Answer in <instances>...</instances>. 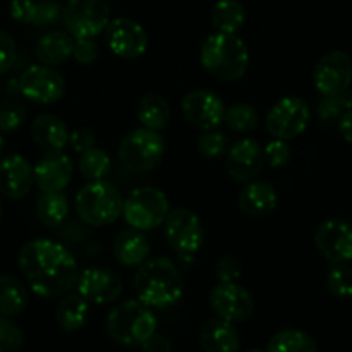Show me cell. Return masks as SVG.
<instances>
[{"label":"cell","instance_id":"obj_45","mask_svg":"<svg viewBox=\"0 0 352 352\" xmlns=\"http://www.w3.org/2000/svg\"><path fill=\"white\" fill-rule=\"evenodd\" d=\"M71 148L78 154H83L88 148L96 147V135L88 128H76L73 133H69V142H67Z\"/></svg>","mask_w":352,"mask_h":352},{"label":"cell","instance_id":"obj_31","mask_svg":"<svg viewBox=\"0 0 352 352\" xmlns=\"http://www.w3.org/2000/svg\"><path fill=\"white\" fill-rule=\"evenodd\" d=\"M69 212V202L63 192H43L36 202V218L43 226H59Z\"/></svg>","mask_w":352,"mask_h":352},{"label":"cell","instance_id":"obj_35","mask_svg":"<svg viewBox=\"0 0 352 352\" xmlns=\"http://www.w3.org/2000/svg\"><path fill=\"white\" fill-rule=\"evenodd\" d=\"M327 287L331 296L338 299H351L352 297V268L347 263L331 264L327 276Z\"/></svg>","mask_w":352,"mask_h":352},{"label":"cell","instance_id":"obj_5","mask_svg":"<svg viewBox=\"0 0 352 352\" xmlns=\"http://www.w3.org/2000/svg\"><path fill=\"white\" fill-rule=\"evenodd\" d=\"M123 197L111 182H88L76 194L74 206L81 221L90 226H107L123 214Z\"/></svg>","mask_w":352,"mask_h":352},{"label":"cell","instance_id":"obj_18","mask_svg":"<svg viewBox=\"0 0 352 352\" xmlns=\"http://www.w3.org/2000/svg\"><path fill=\"white\" fill-rule=\"evenodd\" d=\"M264 152L254 138L236 140L226 152V169L235 182L249 184L264 168Z\"/></svg>","mask_w":352,"mask_h":352},{"label":"cell","instance_id":"obj_39","mask_svg":"<svg viewBox=\"0 0 352 352\" xmlns=\"http://www.w3.org/2000/svg\"><path fill=\"white\" fill-rule=\"evenodd\" d=\"M63 21V8L56 0H38L36 2V14L33 26L36 28H49Z\"/></svg>","mask_w":352,"mask_h":352},{"label":"cell","instance_id":"obj_30","mask_svg":"<svg viewBox=\"0 0 352 352\" xmlns=\"http://www.w3.org/2000/svg\"><path fill=\"white\" fill-rule=\"evenodd\" d=\"M211 19L219 33L235 35L245 23V9L239 0H218L212 8Z\"/></svg>","mask_w":352,"mask_h":352},{"label":"cell","instance_id":"obj_16","mask_svg":"<svg viewBox=\"0 0 352 352\" xmlns=\"http://www.w3.org/2000/svg\"><path fill=\"white\" fill-rule=\"evenodd\" d=\"M209 304L221 320L240 323L249 320L254 311V299L245 287L233 283H218L209 294Z\"/></svg>","mask_w":352,"mask_h":352},{"label":"cell","instance_id":"obj_32","mask_svg":"<svg viewBox=\"0 0 352 352\" xmlns=\"http://www.w3.org/2000/svg\"><path fill=\"white\" fill-rule=\"evenodd\" d=\"M111 169V157L106 151L99 147L88 148L80 157V173L85 180L99 182L104 180Z\"/></svg>","mask_w":352,"mask_h":352},{"label":"cell","instance_id":"obj_22","mask_svg":"<svg viewBox=\"0 0 352 352\" xmlns=\"http://www.w3.org/2000/svg\"><path fill=\"white\" fill-rule=\"evenodd\" d=\"M113 252L118 263L126 266V268H135V266H142L147 261L148 252H151V243H148V239L144 235V232L128 228L116 235L113 243Z\"/></svg>","mask_w":352,"mask_h":352},{"label":"cell","instance_id":"obj_44","mask_svg":"<svg viewBox=\"0 0 352 352\" xmlns=\"http://www.w3.org/2000/svg\"><path fill=\"white\" fill-rule=\"evenodd\" d=\"M11 18L23 25H33V19L36 14L35 0H12L11 2Z\"/></svg>","mask_w":352,"mask_h":352},{"label":"cell","instance_id":"obj_25","mask_svg":"<svg viewBox=\"0 0 352 352\" xmlns=\"http://www.w3.org/2000/svg\"><path fill=\"white\" fill-rule=\"evenodd\" d=\"M74 38L67 32H49L36 43V57L45 66H60L73 57Z\"/></svg>","mask_w":352,"mask_h":352},{"label":"cell","instance_id":"obj_10","mask_svg":"<svg viewBox=\"0 0 352 352\" xmlns=\"http://www.w3.org/2000/svg\"><path fill=\"white\" fill-rule=\"evenodd\" d=\"M311 109L300 97H283L266 114V130L280 140H290L306 131Z\"/></svg>","mask_w":352,"mask_h":352},{"label":"cell","instance_id":"obj_29","mask_svg":"<svg viewBox=\"0 0 352 352\" xmlns=\"http://www.w3.org/2000/svg\"><path fill=\"white\" fill-rule=\"evenodd\" d=\"M266 352H318V345L306 331L283 328L270 338Z\"/></svg>","mask_w":352,"mask_h":352},{"label":"cell","instance_id":"obj_19","mask_svg":"<svg viewBox=\"0 0 352 352\" xmlns=\"http://www.w3.org/2000/svg\"><path fill=\"white\" fill-rule=\"evenodd\" d=\"M33 175L42 192H63L73 176V161L63 151L45 152L33 168Z\"/></svg>","mask_w":352,"mask_h":352},{"label":"cell","instance_id":"obj_21","mask_svg":"<svg viewBox=\"0 0 352 352\" xmlns=\"http://www.w3.org/2000/svg\"><path fill=\"white\" fill-rule=\"evenodd\" d=\"M276 202H278V195H276L275 187L264 180L249 182L239 195L240 211L252 218L270 214L276 208Z\"/></svg>","mask_w":352,"mask_h":352},{"label":"cell","instance_id":"obj_3","mask_svg":"<svg viewBox=\"0 0 352 352\" xmlns=\"http://www.w3.org/2000/svg\"><path fill=\"white\" fill-rule=\"evenodd\" d=\"M201 64L218 80H240L249 66V49L236 35L216 32L202 43Z\"/></svg>","mask_w":352,"mask_h":352},{"label":"cell","instance_id":"obj_41","mask_svg":"<svg viewBox=\"0 0 352 352\" xmlns=\"http://www.w3.org/2000/svg\"><path fill=\"white\" fill-rule=\"evenodd\" d=\"M18 60V45L8 32L0 30V74L9 73Z\"/></svg>","mask_w":352,"mask_h":352},{"label":"cell","instance_id":"obj_24","mask_svg":"<svg viewBox=\"0 0 352 352\" xmlns=\"http://www.w3.org/2000/svg\"><path fill=\"white\" fill-rule=\"evenodd\" d=\"M32 137L36 145L50 151H63L69 142V131L66 123L56 114H40L32 124Z\"/></svg>","mask_w":352,"mask_h":352},{"label":"cell","instance_id":"obj_36","mask_svg":"<svg viewBox=\"0 0 352 352\" xmlns=\"http://www.w3.org/2000/svg\"><path fill=\"white\" fill-rule=\"evenodd\" d=\"M26 118V109L23 102L14 97L0 100V133L18 130Z\"/></svg>","mask_w":352,"mask_h":352},{"label":"cell","instance_id":"obj_6","mask_svg":"<svg viewBox=\"0 0 352 352\" xmlns=\"http://www.w3.org/2000/svg\"><path fill=\"white\" fill-rule=\"evenodd\" d=\"M169 214V201L155 187H138L130 192L123 204V218L131 228L148 232L164 225Z\"/></svg>","mask_w":352,"mask_h":352},{"label":"cell","instance_id":"obj_1","mask_svg":"<svg viewBox=\"0 0 352 352\" xmlns=\"http://www.w3.org/2000/svg\"><path fill=\"white\" fill-rule=\"evenodd\" d=\"M19 270L36 296L63 297L76 287L80 268L73 254L59 242L35 239L19 250Z\"/></svg>","mask_w":352,"mask_h":352},{"label":"cell","instance_id":"obj_38","mask_svg":"<svg viewBox=\"0 0 352 352\" xmlns=\"http://www.w3.org/2000/svg\"><path fill=\"white\" fill-rule=\"evenodd\" d=\"M23 331L11 318L0 314V352H21Z\"/></svg>","mask_w":352,"mask_h":352},{"label":"cell","instance_id":"obj_28","mask_svg":"<svg viewBox=\"0 0 352 352\" xmlns=\"http://www.w3.org/2000/svg\"><path fill=\"white\" fill-rule=\"evenodd\" d=\"M28 304V292L16 276L0 275V314L2 316H18Z\"/></svg>","mask_w":352,"mask_h":352},{"label":"cell","instance_id":"obj_49","mask_svg":"<svg viewBox=\"0 0 352 352\" xmlns=\"http://www.w3.org/2000/svg\"><path fill=\"white\" fill-rule=\"evenodd\" d=\"M2 214H4V206H2V201H0V218H2Z\"/></svg>","mask_w":352,"mask_h":352},{"label":"cell","instance_id":"obj_47","mask_svg":"<svg viewBox=\"0 0 352 352\" xmlns=\"http://www.w3.org/2000/svg\"><path fill=\"white\" fill-rule=\"evenodd\" d=\"M338 130H340L342 138H344L347 144L352 145V109L349 113H345L342 116V120L338 121Z\"/></svg>","mask_w":352,"mask_h":352},{"label":"cell","instance_id":"obj_4","mask_svg":"<svg viewBox=\"0 0 352 352\" xmlns=\"http://www.w3.org/2000/svg\"><path fill=\"white\" fill-rule=\"evenodd\" d=\"M155 328H157V320L151 307L135 299L118 304L109 311L106 320L107 335L118 344L128 347L144 344L155 333Z\"/></svg>","mask_w":352,"mask_h":352},{"label":"cell","instance_id":"obj_40","mask_svg":"<svg viewBox=\"0 0 352 352\" xmlns=\"http://www.w3.org/2000/svg\"><path fill=\"white\" fill-rule=\"evenodd\" d=\"M263 152L264 161L268 162L272 168H283L292 159V151H290L289 144H287V140H280V138L270 142Z\"/></svg>","mask_w":352,"mask_h":352},{"label":"cell","instance_id":"obj_2","mask_svg":"<svg viewBox=\"0 0 352 352\" xmlns=\"http://www.w3.org/2000/svg\"><path fill=\"white\" fill-rule=\"evenodd\" d=\"M133 285L138 300L155 309L175 306L184 296V278L180 270L168 257L147 259L138 266Z\"/></svg>","mask_w":352,"mask_h":352},{"label":"cell","instance_id":"obj_23","mask_svg":"<svg viewBox=\"0 0 352 352\" xmlns=\"http://www.w3.org/2000/svg\"><path fill=\"white\" fill-rule=\"evenodd\" d=\"M201 347L204 352H239L240 335L233 323L216 318L209 320L201 330Z\"/></svg>","mask_w":352,"mask_h":352},{"label":"cell","instance_id":"obj_26","mask_svg":"<svg viewBox=\"0 0 352 352\" xmlns=\"http://www.w3.org/2000/svg\"><path fill=\"white\" fill-rule=\"evenodd\" d=\"M90 313V304L80 294H66L59 300L56 309V320L60 330L73 333L85 327Z\"/></svg>","mask_w":352,"mask_h":352},{"label":"cell","instance_id":"obj_20","mask_svg":"<svg viewBox=\"0 0 352 352\" xmlns=\"http://www.w3.org/2000/svg\"><path fill=\"white\" fill-rule=\"evenodd\" d=\"M35 184L33 166L23 155L14 154L0 161V192L9 199H21Z\"/></svg>","mask_w":352,"mask_h":352},{"label":"cell","instance_id":"obj_42","mask_svg":"<svg viewBox=\"0 0 352 352\" xmlns=\"http://www.w3.org/2000/svg\"><path fill=\"white\" fill-rule=\"evenodd\" d=\"M242 275V264L236 257L225 256L216 264V278L219 283H233Z\"/></svg>","mask_w":352,"mask_h":352},{"label":"cell","instance_id":"obj_12","mask_svg":"<svg viewBox=\"0 0 352 352\" xmlns=\"http://www.w3.org/2000/svg\"><path fill=\"white\" fill-rule=\"evenodd\" d=\"M313 81L323 97L337 96L349 90L352 83V60L342 50H331L316 63Z\"/></svg>","mask_w":352,"mask_h":352},{"label":"cell","instance_id":"obj_34","mask_svg":"<svg viewBox=\"0 0 352 352\" xmlns=\"http://www.w3.org/2000/svg\"><path fill=\"white\" fill-rule=\"evenodd\" d=\"M226 126L236 133H249L259 123V116H257L256 107L250 104H235V106L228 107L225 111V121Z\"/></svg>","mask_w":352,"mask_h":352},{"label":"cell","instance_id":"obj_15","mask_svg":"<svg viewBox=\"0 0 352 352\" xmlns=\"http://www.w3.org/2000/svg\"><path fill=\"white\" fill-rule=\"evenodd\" d=\"M314 243L331 264L349 263L352 261V223L342 218L327 219L318 226Z\"/></svg>","mask_w":352,"mask_h":352},{"label":"cell","instance_id":"obj_11","mask_svg":"<svg viewBox=\"0 0 352 352\" xmlns=\"http://www.w3.org/2000/svg\"><path fill=\"white\" fill-rule=\"evenodd\" d=\"M64 90H66V81L63 74L45 64L42 66L33 64L26 67L19 76V94L25 96L30 102L42 104V106L54 104L64 96Z\"/></svg>","mask_w":352,"mask_h":352},{"label":"cell","instance_id":"obj_48","mask_svg":"<svg viewBox=\"0 0 352 352\" xmlns=\"http://www.w3.org/2000/svg\"><path fill=\"white\" fill-rule=\"evenodd\" d=\"M2 151H4V137L0 135V155H2Z\"/></svg>","mask_w":352,"mask_h":352},{"label":"cell","instance_id":"obj_27","mask_svg":"<svg viewBox=\"0 0 352 352\" xmlns=\"http://www.w3.org/2000/svg\"><path fill=\"white\" fill-rule=\"evenodd\" d=\"M137 118L144 128L161 131L171 121V107L168 100L159 94H147L138 102Z\"/></svg>","mask_w":352,"mask_h":352},{"label":"cell","instance_id":"obj_51","mask_svg":"<svg viewBox=\"0 0 352 352\" xmlns=\"http://www.w3.org/2000/svg\"><path fill=\"white\" fill-rule=\"evenodd\" d=\"M0 88H2V83H0Z\"/></svg>","mask_w":352,"mask_h":352},{"label":"cell","instance_id":"obj_9","mask_svg":"<svg viewBox=\"0 0 352 352\" xmlns=\"http://www.w3.org/2000/svg\"><path fill=\"white\" fill-rule=\"evenodd\" d=\"M164 236L184 263H192V257L204 242V226L194 211L187 208H176L169 211L166 218Z\"/></svg>","mask_w":352,"mask_h":352},{"label":"cell","instance_id":"obj_14","mask_svg":"<svg viewBox=\"0 0 352 352\" xmlns=\"http://www.w3.org/2000/svg\"><path fill=\"white\" fill-rule=\"evenodd\" d=\"M78 294L88 304H111L120 299L123 292V280L114 270L94 266L80 273L76 282Z\"/></svg>","mask_w":352,"mask_h":352},{"label":"cell","instance_id":"obj_33","mask_svg":"<svg viewBox=\"0 0 352 352\" xmlns=\"http://www.w3.org/2000/svg\"><path fill=\"white\" fill-rule=\"evenodd\" d=\"M352 109V92L345 90V92L337 94V96L323 97L321 102L318 104V118L323 124L338 123L345 113Z\"/></svg>","mask_w":352,"mask_h":352},{"label":"cell","instance_id":"obj_7","mask_svg":"<svg viewBox=\"0 0 352 352\" xmlns=\"http://www.w3.org/2000/svg\"><path fill=\"white\" fill-rule=\"evenodd\" d=\"M164 148V138L159 131L142 126L124 135L118 154L124 168L131 173H148L162 161Z\"/></svg>","mask_w":352,"mask_h":352},{"label":"cell","instance_id":"obj_17","mask_svg":"<svg viewBox=\"0 0 352 352\" xmlns=\"http://www.w3.org/2000/svg\"><path fill=\"white\" fill-rule=\"evenodd\" d=\"M107 47L121 59H137L144 56L148 47V36L137 21L116 18L106 28Z\"/></svg>","mask_w":352,"mask_h":352},{"label":"cell","instance_id":"obj_50","mask_svg":"<svg viewBox=\"0 0 352 352\" xmlns=\"http://www.w3.org/2000/svg\"><path fill=\"white\" fill-rule=\"evenodd\" d=\"M245 352H266V351H261V349H249V351Z\"/></svg>","mask_w":352,"mask_h":352},{"label":"cell","instance_id":"obj_43","mask_svg":"<svg viewBox=\"0 0 352 352\" xmlns=\"http://www.w3.org/2000/svg\"><path fill=\"white\" fill-rule=\"evenodd\" d=\"M99 57V47H97L96 40L94 38H76L74 40V49H73V59L78 64H94Z\"/></svg>","mask_w":352,"mask_h":352},{"label":"cell","instance_id":"obj_13","mask_svg":"<svg viewBox=\"0 0 352 352\" xmlns=\"http://www.w3.org/2000/svg\"><path fill=\"white\" fill-rule=\"evenodd\" d=\"M225 104L211 90H192L182 100V114L185 121L202 131L218 130L225 121Z\"/></svg>","mask_w":352,"mask_h":352},{"label":"cell","instance_id":"obj_8","mask_svg":"<svg viewBox=\"0 0 352 352\" xmlns=\"http://www.w3.org/2000/svg\"><path fill=\"white\" fill-rule=\"evenodd\" d=\"M109 23L111 12L104 0H67L63 8V25L73 38H96Z\"/></svg>","mask_w":352,"mask_h":352},{"label":"cell","instance_id":"obj_37","mask_svg":"<svg viewBox=\"0 0 352 352\" xmlns=\"http://www.w3.org/2000/svg\"><path fill=\"white\" fill-rule=\"evenodd\" d=\"M199 154L204 155L206 159H218L226 154L230 148V140L225 131L209 130L199 137L197 140Z\"/></svg>","mask_w":352,"mask_h":352},{"label":"cell","instance_id":"obj_46","mask_svg":"<svg viewBox=\"0 0 352 352\" xmlns=\"http://www.w3.org/2000/svg\"><path fill=\"white\" fill-rule=\"evenodd\" d=\"M140 347H142V352H171L173 351V345L171 342H169V338L159 333H154L151 338H147Z\"/></svg>","mask_w":352,"mask_h":352}]
</instances>
